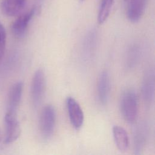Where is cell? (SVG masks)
<instances>
[{"label": "cell", "mask_w": 155, "mask_h": 155, "mask_svg": "<svg viewBox=\"0 0 155 155\" xmlns=\"http://www.w3.org/2000/svg\"><path fill=\"white\" fill-rule=\"evenodd\" d=\"M120 112L124 120L129 124H134L137 118L139 100L136 92L131 88L126 89L120 96Z\"/></svg>", "instance_id": "cell-1"}, {"label": "cell", "mask_w": 155, "mask_h": 155, "mask_svg": "<svg viewBox=\"0 0 155 155\" xmlns=\"http://www.w3.org/2000/svg\"><path fill=\"white\" fill-rule=\"evenodd\" d=\"M56 113L54 107L47 104L42 108L39 118V130L44 139H48L52 136L56 125Z\"/></svg>", "instance_id": "cell-2"}, {"label": "cell", "mask_w": 155, "mask_h": 155, "mask_svg": "<svg viewBox=\"0 0 155 155\" xmlns=\"http://www.w3.org/2000/svg\"><path fill=\"white\" fill-rule=\"evenodd\" d=\"M46 88V79L42 69L37 70L33 76L31 84V99L33 106L37 107L41 103Z\"/></svg>", "instance_id": "cell-3"}, {"label": "cell", "mask_w": 155, "mask_h": 155, "mask_svg": "<svg viewBox=\"0 0 155 155\" xmlns=\"http://www.w3.org/2000/svg\"><path fill=\"white\" fill-rule=\"evenodd\" d=\"M5 137L4 143L6 144L16 141L21 134V127L18 121L16 113L7 111L5 117Z\"/></svg>", "instance_id": "cell-4"}, {"label": "cell", "mask_w": 155, "mask_h": 155, "mask_svg": "<svg viewBox=\"0 0 155 155\" xmlns=\"http://www.w3.org/2000/svg\"><path fill=\"white\" fill-rule=\"evenodd\" d=\"M39 6H35L30 10L21 14L13 22L12 31L17 38H22L26 33L28 25L35 15L39 11Z\"/></svg>", "instance_id": "cell-5"}, {"label": "cell", "mask_w": 155, "mask_h": 155, "mask_svg": "<svg viewBox=\"0 0 155 155\" xmlns=\"http://www.w3.org/2000/svg\"><path fill=\"white\" fill-rule=\"evenodd\" d=\"M66 106L72 126L77 130L79 129L84 120V114L79 104L74 98L68 96L66 99Z\"/></svg>", "instance_id": "cell-6"}, {"label": "cell", "mask_w": 155, "mask_h": 155, "mask_svg": "<svg viewBox=\"0 0 155 155\" xmlns=\"http://www.w3.org/2000/svg\"><path fill=\"white\" fill-rule=\"evenodd\" d=\"M127 16L130 21L136 22L143 16L147 0H124Z\"/></svg>", "instance_id": "cell-7"}, {"label": "cell", "mask_w": 155, "mask_h": 155, "mask_svg": "<svg viewBox=\"0 0 155 155\" xmlns=\"http://www.w3.org/2000/svg\"><path fill=\"white\" fill-rule=\"evenodd\" d=\"M154 70L148 68L145 72L142 82V94L145 102L150 104L154 99Z\"/></svg>", "instance_id": "cell-8"}, {"label": "cell", "mask_w": 155, "mask_h": 155, "mask_svg": "<svg viewBox=\"0 0 155 155\" xmlns=\"http://www.w3.org/2000/svg\"><path fill=\"white\" fill-rule=\"evenodd\" d=\"M97 97L102 105H105L108 100L110 91V79L107 71H103L99 76L97 84Z\"/></svg>", "instance_id": "cell-9"}, {"label": "cell", "mask_w": 155, "mask_h": 155, "mask_svg": "<svg viewBox=\"0 0 155 155\" xmlns=\"http://www.w3.org/2000/svg\"><path fill=\"white\" fill-rule=\"evenodd\" d=\"M23 90V83L18 81L15 83L10 89L8 97L7 111L17 113L19 106Z\"/></svg>", "instance_id": "cell-10"}, {"label": "cell", "mask_w": 155, "mask_h": 155, "mask_svg": "<svg viewBox=\"0 0 155 155\" xmlns=\"http://www.w3.org/2000/svg\"><path fill=\"white\" fill-rule=\"evenodd\" d=\"M148 129L147 124L142 123L136 127L134 134V151L139 154L143 149L148 137Z\"/></svg>", "instance_id": "cell-11"}, {"label": "cell", "mask_w": 155, "mask_h": 155, "mask_svg": "<svg viewBox=\"0 0 155 155\" xmlns=\"http://www.w3.org/2000/svg\"><path fill=\"white\" fill-rule=\"evenodd\" d=\"M26 0H2L1 3V12L7 16H15L24 8Z\"/></svg>", "instance_id": "cell-12"}, {"label": "cell", "mask_w": 155, "mask_h": 155, "mask_svg": "<svg viewBox=\"0 0 155 155\" xmlns=\"http://www.w3.org/2000/svg\"><path fill=\"white\" fill-rule=\"evenodd\" d=\"M113 135L117 148L120 151H126L130 145L129 137L126 130L119 125H114L113 127Z\"/></svg>", "instance_id": "cell-13"}, {"label": "cell", "mask_w": 155, "mask_h": 155, "mask_svg": "<svg viewBox=\"0 0 155 155\" xmlns=\"http://www.w3.org/2000/svg\"><path fill=\"white\" fill-rule=\"evenodd\" d=\"M97 43V33L94 29L91 30L86 35L82 45L83 55L87 59L92 58L96 50Z\"/></svg>", "instance_id": "cell-14"}, {"label": "cell", "mask_w": 155, "mask_h": 155, "mask_svg": "<svg viewBox=\"0 0 155 155\" xmlns=\"http://www.w3.org/2000/svg\"><path fill=\"white\" fill-rule=\"evenodd\" d=\"M114 0H101L98 9L97 21L99 24H104L108 19Z\"/></svg>", "instance_id": "cell-15"}, {"label": "cell", "mask_w": 155, "mask_h": 155, "mask_svg": "<svg viewBox=\"0 0 155 155\" xmlns=\"http://www.w3.org/2000/svg\"><path fill=\"white\" fill-rule=\"evenodd\" d=\"M139 56L140 50L137 45H133L129 49L127 54V64L129 67L135 65L139 59Z\"/></svg>", "instance_id": "cell-16"}, {"label": "cell", "mask_w": 155, "mask_h": 155, "mask_svg": "<svg viewBox=\"0 0 155 155\" xmlns=\"http://www.w3.org/2000/svg\"><path fill=\"white\" fill-rule=\"evenodd\" d=\"M6 45V31L4 25L0 22V62L2 59Z\"/></svg>", "instance_id": "cell-17"}, {"label": "cell", "mask_w": 155, "mask_h": 155, "mask_svg": "<svg viewBox=\"0 0 155 155\" xmlns=\"http://www.w3.org/2000/svg\"><path fill=\"white\" fill-rule=\"evenodd\" d=\"M2 140V136H1V130H0V142Z\"/></svg>", "instance_id": "cell-18"}, {"label": "cell", "mask_w": 155, "mask_h": 155, "mask_svg": "<svg viewBox=\"0 0 155 155\" xmlns=\"http://www.w3.org/2000/svg\"><path fill=\"white\" fill-rule=\"evenodd\" d=\"M84 1H85V0H80V1H81V2H84Z\"/></svg>", "instance_id": "cell-19"}, {"label": "cell", "mask_w": 155, "mask_h": 155, "mask_svg": "<svg viewBox=\"0 0 155 155\" xmlns=\"http://www.w3.org/2000/svg\"><path fill=\"white\" fill-rule=\"evenodd\" d=\"M37 1H39V2H40V1H41L42 0H37Z\"/></svg>", "instance_id": "cell-20"}]
</instances>
